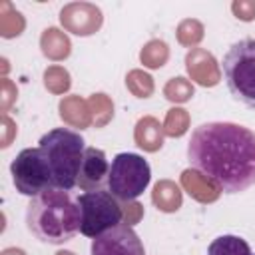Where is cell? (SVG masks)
Here are the masks:
<instances>
[{
    "label": "cell",
    "mask_w": 255,
    "mask_h": 255,
    "mask_svg": "<svg viewBox=\"0 0 255 255\" xmlns=\"http://www.w3.org/2000/svg\"><path fill=\"white\" fill-rule=\"evenodd\" d=\"M187 161L217 191L255 185V131L233 122L199 124L187 141Z\"/></svg>",
    "instance_id": "obj_1"
},
{
    "label": "cell",
    "mask_w": 255,
    "mask_h": 255,
    "mask_svg": "<svg viewBox=\"0 0 255 255\" xmlns=\"http://www.w3.org/2000/svg\"><path fill=\"white\" fill-rule=\"evenodd\" d=\"M26 227L42 243L62 245L80 231V207L68 189L52 187L30 199Z\"/></svg>",
    "instance_id": "obj_2"
},
{
    "label": "cell",
    "mask_w": 255,
    "mask_h": 255,
    "mask_svg": "<svg viewBox=\"0 0 255 255\" xmlns=\"http://www.w3.org/2000/svg\"><path fill=\"white\" fill-rule=\"evenodd\" d=\"M38 147L50 165L56 187L74 189L86 151L84 137L70 128H54L40 137Z\"/></svg>",
    "instance_id": "obj_3"
},
{
    "label": "cell",
    "mask_w": 255,
    "mask_h": 255,
    "mask_svg": "<svg viewBox=\"0 0 255 255\" xmlns=\"http://www.w3.org/2000/svg\"><path fill=\"white\" fill-rule=\"evenodd\" d=\"M231 98L255 110V38H241L229 46L221 62Z\"/></svg>",
    "instance_id": "obj_4"
},
{
    "label": "cell",
    "mask_w": 255,
    "mask_h": 255,
    "mask_svg": "<svg viewBox=\"0 0 255 255\" xmlns=\"http://www.w3.org/2000/svg\"><path fill=\"white\" fill-rule=\"evenodd\" d=\"M151 169L147 159L131 151H122L110 161L106 189L118 201H133L147 189Z\"/></svg>",
    "instance_id": "obj_5"
},
{
    "label": "cell",
    "mask_w": 255,
    "mask_h": 255,
    "mask_svg": "<svg viewBox=\"0 0 255 255\" xmlns=\"http://www.w3.org/2000/svg\"><path fill=\"white\" fill-rule=\"evenodd\" d=\"M76 201L80 207V233L90 239L122 223L124 211L120 207V201L108 189L84 191Z\"/></svg>",
    "instance_id": "obj_6"
},
{
    "label": "cell",
    "mask_w": 255,
    "mask_h": 255,
    "mask_svg": "<svg viewBox=\"0 0 255 255\" xmlns=\"http://www.w3.org/2000/svg\"><path fill=\"white\" fill-rule=\"evenodd\" d=\"M10 175L16 191L30 199L56 187L50 165L40 147L22 149L10 163Z\"/></svg>",
    "instance_id": "obj_7"
},
{
    "label": "cell",
    "mask_w": 255,
    "mask_h": 255,
    "mask_svg": "<svg viewBox=\"0 0 255 255\" xmlns=\"http://www.w3.org/2000/svg\"><path fill=\"white\" fill-rule=\"evenodd\" d=\"M92 255H145L139 235L128 223H118L110 231L92 239Z\"/></svg>",
    "instance_id": "obj_8"
},
{
    "label": "cell",
    "mask_w": 255,
    "mask_h": 255,
    "mask_svg": "<svg viewBox=\"0 0 255 255\" xmlns=\"http://www.w3.org/2000/svg\"><path fill=\"white\" fill-rule=\"evenodd\" d=\"M108 173H110V161L106 157V151L100 147H86L76 187H80L82 191L106 189Z\"/></svg>",
    "instance_id": "obj_9"
},
{
    "label": "cell",
    "mask_w": 255,
    "mask_h": 255,
    "mask_svg": "<svg viewBox=\"0 0 255 255\" xmlns=\"http://www.w3.org/2000/svg\"><path fill=\"white\" fill-rule=\"evenodd\" d=\"M207 255H253L249 243L239 235H219L215 237L209 247Z\"/></svg>",
    "instance_id": "obj_10"
}]
</instances>
